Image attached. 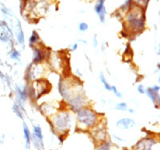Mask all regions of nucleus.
<instances>
[{"instance_id":"1","label":"nucleus","mask_w":160,"mask_h":150,"mask_svg":"<svg viewBox=\"0 0 160 150\" xmlns=\"http://www.w3.org/2000/svg\"><path fill=\"white\" fill-rule=\"evenodd\" d=\"M144 14L142 9L134 8L127 16V22L136 31H142L144 27Z\"/></svg>"},{"instance_id":"2","label":"nucleus","mask_w":160,"mask_h":150,"mask_svg":"<svg viewBox=\"0 0 160 150\" xmlns=\"http://www.w3.org/2000/svg\"><path fill=\"white\" fill-rule=\"evenodd\" d=\"M78 120L88 127H91L95 124L97 117L93 111L90 110H82L78 113Z\"/></svg>"},{"instance_id":"3","label":"nucleus","mask_w":160,"mask_h":150,"mask_svg":"<svg viewBox=\"0 0 160 150\" xmlns=\"http://www.w3.org/2000/svg\"><path fill=\"white\" fill-rule=\"evenodd\" d=\"M55 125L57 128H59V130H63L66 128H68L70 126V117L69 115L66 113H60L58 115L57 117H55Z\"/></svg>"},{"instance_id":"4","label":"nucleus","mask_w":160,"mask_h":150,"mask_svg":"<svg viewBox=\"0 0 160 150\" xmlns=\"http://www.w3.org/2000/svg\"><path fill=\"white\" fill-rule=\"evenodd\" d=\"M33 141L35 147H36V149H38V150L43 149V133H42V130L39 126H35L34 127Z\"/></svg>"},{"instance_id":"5","label":"nucleus","mask_w":160,"mask_h":150,"mask_svg":"<svg viewBox=\"0 0 160 150\" xmlns=\"http://www.w3.org/2000/svg\"><path fill=\"white\" fill-rule=\"evenodd\" d=\"M155 141L150 138H144L141 140L135 146L136 150H150L152 145L155 144Z\"/></svg>"},{"instance_id":"6","label":"nucleus","mask_w":160,"mask_h":150,"mask_svg":"<svg viewBox=\"0 0 160 150\" xmlns=\"http://www.w3.org/2000/svg\"><path fill=\"white\" fill-rule=\"evenodd\" d=\"M116 125L120 129H129L135 125V121L130 118H122L118 121Z\"/></svg>"},{"instance_id":"7","label":"nucleus","mask_w":160,"mask_h":150,"mask_svg":"<svg viewBox=\"0 0 160 150\" xmlns=\"http://www.w3.org/2000/svg\"><path fill=\"white\" fill-rule=\"evenodd\" d=\"M103 4H104V1L101 0V1L98 2V4L95 7V11L99 15V18H100V21L102 23L104 22L105 15H106V9H105Z\"/></svg>"},{"instance_id":"8","label":"nucleus","mask_w":160,"mask_h":150,"mask_svg":"<svg viewBox=\"0 0 160 150\" xmlns=\"http://www.w3.org/2000/svg\"><path fill=\"white\" fill-rule=\"evenodd\" d=\"M23 132H24V138L26 140V149H29L30 146H31V133H30V130L25 123H23Z\"/></svg>"},{"instance_id":"9","label":"nucleus","mask_w":160,"mask_h":150,"mask_svg":"<svg viewBox=\"0 0 160 150\" xmlns=\"http://www.w3.org/2000/svg\"><path fill=\"white\" fill-rule=\"evenodd\" d=\"M43 59V55L42 51L38 49H35V58H34V62L35 63H38L40 62Z\"/></svg>"},{"instance_id":"10","label":"nucleus","mask_w":160,"mask_h":150,"mask_svg":"<svg viewBox=\"0 0 160 150\" xmlns=\"http://www.w3.org/2000/svg\"><path fill=\"white\" fill-rule=\"evenodd\" d=\"M18 34H17V36H18V42H20L21 45H23V44H24V34H23V29H22V27H21L20 23H19V22H18Z\"/></svg>"},{"instance_id":"11","label":"nucleus","mask_w":160,"mask_h":150,"mask_svg":"<svg viewBox=\"0 0 160 150\" xmlns=\"http://www.w3.org/2000/svg\"><path fill=\"white\" fill-rule=\"evenodd\" d=\"M147 93L149 97H150V99L152 100V102L155 103V102H156V98H157V95H156L157 93L153 91L152 88H148L147 90Z\"/></svg>"},{"instance_id":"12","label":"nucleus","mask_w":160,"mask_h":150,"mask_svg":"<svg viewBox=\"0 0 160 150\" xmlns=\"http://www.w3.org/2000/svg\"><path fill=\"white\" fill-rule=\"evenodd\" d=\"M99 78H100V80H101V81L102 82V84L104 85V86H105V88H106V89H107V90H111V86L108 84V82H107V81L106 80V78H105V77L103 76L102 73H101V74H100V76H99Z\"/></svg>"},{"instance_id":"13","label":"nucleus","mask_w":160,"mask_h":150,"mask_svg":"<svg viewBox=\"0 0 160 150\" xmlns=\"http://www.w3.org/2000/svg\"><path fill=\"white\" fill-rule=\"evenodd\" d=\"M111 149V145L110 143H104L102 145H99V147L97 148L96 150H110Z\"/></svg>"},{"instance_id":"14","label":"nucleus","mask_w":160,"mask_h":150,"mask_svg":"<svg viewBox=\"0 0 160 150\" xmlns=\"http://www.w3.org/2000/svg\"><path fill=\"white\" fill-rule=\"evenodd\" d=\"M38 39V34H37V33H36V32H35V31H34L33 34H32V35H31V38H30V42H31V45H33L34 43H35Z\"/></svg>"},{"instance_id":"15","label":"nucleus","mask_w":160,"mask_h":150,"mask_svg":"<svg viewBox=\"0 0 160 150\" xmlns=\"http://www.w3.org/2000/svg\"><path fill=\"white\" fill-rule=\"evenodd\" d=\"M13 110H14V112L16 114L18 115V117H19L20 118L23 119V115L21 114L20 110H19V109H18V107L17 105H14V107H13Z\"/></svg>"},{"instance_id":"16","label":"nucleus","mask_w":160,"mask_h":150,"mask_svg":"<svg viewBox=\"0 0 160 150\" xmlns=\"http://www.w3.org/2000/svg\"><path fill=\"white\" fill-rule=\"evenodd\" d=\"M79 31H86L87 29H88V26H87V24H86V23H81L80 24H79Z\"/></svg>"},{"instance_id":"17","label":"nucleus","mask_w":160,"mask_h":150,"mask_svg":"<svg viewBox=\"0 0 160 150\" xmlns=\"http://www.w3.org/2000/svg\"><path fill=\"white\" fill-rule=\"evenodd\" d=\"M117 110H127V104L125 102H122V103H119L117 105Z\"/></svg>"},{"instance_id":"18","label":"nucleus","mask_w":160,"mask_h":150,"mask_svg":"<svg viewBox=\"0 0 160 150\" xmlns=\"http://www.w3.org/2000/svg\"><path fill=\"white\" fill-rule=\"evenodd\" d=\"M111 90H113V92L114 93V94H115V95H116L117 97H122V95H121V94H120L119 92L118 91L117 89H116V87L114 86H111Z\"/></svg>"},{"instance_id":"19","label":"nucleus","mask_w":160,"mask_h":150,"mask_svg":"<svg viewBox=\"0 0 160 150\" xmlns=\"http://www.w3.org/2000/svg\"><path fill=\"white\" fill-rule=\"evenodd\" d=\"M11 59H18V57H19V53H18V51L15 50L14 52H13L12 53H11Z\"/></svg>"},{"instance_id":"20","label":"nucleus","mask_w":160,"mask_h":150,"mask_svg":"<svg viewBox=\"0 0 160 150\" xmlns=\"http://www.w3.org/2000/svg\"><path fill=\"white\" fill-rule=\"evenodd\" d=\"M138 91L139 92L140 94H144V89H143V86H142V85H140V86H139V87H138Z\"/></svg>"},{"instance_id":"21","label":"nucleus","mask_w":160,"mask_h":150,"mask_svg":"<svg viewBox=\"0 0 160 150\" xmlns=\"http://www.w3.org/2000/svg\"><path fill=\"white\" fill-rule=\"evenodd\" d=\"M159 89H160L159 86H154V88H152L153 91L155 92V93H157V92L159 90Z\"/></svg>"},{"instance_id":"22","label":"nucleus","mask_w":160,"mask_h":150,"mask_svg":"<svg viewBox=\"0 0 160 150\" xmlns=\"http://www.w3.org/2000/svg\"><path fill=\"white\" fill-rule=\"evenodd\" d=\"M77 47H78V45H77V44H74V46H73V47H72V50H75L77 49Z\"/></svg>"},{"instance_id":"23","label":"nucleus","mask_w":160,"mask_h":150,"mask_svg":"<svg viewBox=\"0 0 160 150\" xmlns=\"http://www.w3.org/2000/svg\"><path fill=\"white\" fill-rule=\"evenodd\" d=\"M158 54H160V44H159V51L158 52Z\"/></svg>"},{"instance_id":"24","label":"nucleus","mask_w":160,"mask_h":150,"mask_svg":"<svg viewBox=\"0 0 160 150\" xmlns=\"http://www.w3.org/2000/svg\"><path fill=\"white\" fill-rule=\"evenodd\" d=\"M159 83H160V77H159Z\"/></svg>"},{"instance_id":"25","label":"nucleus","mask_w":160,"mask_h":150,"mask_svg":"<svg viewBox=\"0 0 160 150\" xmlns=\"http://www.w3.org/2000/svg\"><path fill=\"white\" fill-rule=\"evenodd\" d=\"M1 143H2V141H1V140H0V144H1Z\"/></svg>"}]
</instances>
